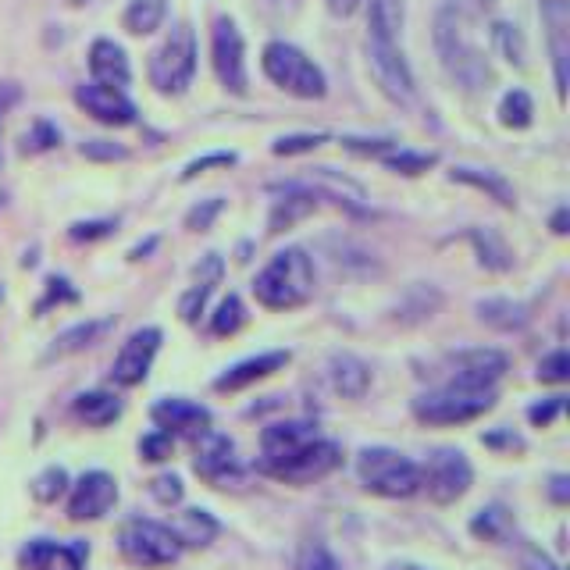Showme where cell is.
I'll use <instances>...</instances> for the list:
<instances>
[{
  "label": "cell",
  "instance_id": "1",
  "mask_svg": "<svg viewBox=\"0 0 570 570\" xmlns=\"http://www.w3.org/2000/svg\"><path fill=\"white\" fill-rule=\"evenodd\" d=\"M253 296L268 310H296L314 296V264L307 250L285 246L253 278Z\"/></svg>",
  "mask_w": 570,
  "mask_h": 570
},
{
  "label": "cell",
  "instance_id": "2",
  "mask_svg": "<svg viewBox=\"0 0 570 570\" xmlns=\"http://www.w3.org/2000/svg\"><path fill=\"white\" fill-rule=\"evenodd\" d=\"M435 47H439L442 68L449 72V79L460 82L471 93L489 90L492 72L485 65V57H481L478 43L471 40L467 18L456 8H442L439 18H435Z\"/></svg>",
  "mask_w": 570,
  "mask_h": 570
},
{
  "label": "cell",
  "instance_id": "3",
  "mask_svg": "<svg viewBox=\"0 0 570 570\" xmlns=\"http://www.w3.org/2000/svg\"><path fill=\"white\" fill-rule=\"evenodd\" d=\"M496 407V389H471V385L442 382L439 389H428L410 403V414L428 428H453L471 424Z\"/></svg>",
  "mask_w": 570,
  "mask_h": 570
},
{
  "label": "cell",
  "instance_id": "4",
  "mask_svg": "<svg viewBox=\"0 0 570 570\" xmlns=\"http://www.w3.org/2000/svg\"><path fill=\"white\" fill-rule=\"evenodd\" d=\"M357 478L382 499H410L421 492V464L392 446H364L357 456Z\"/></svg>",
  "mask_w": 570,
  "mask_h": 570
},
{
  "label": "cell",
  "instance_id": "5",
  "mask_svg": "<svg viewBox=\"0 0 570 570\" xmlns=\"http://www.w3.org/2000/svg\"><path fill=\"white\" fill-rule=\"evenodd\" d=\"M339 467H342V446L332 439H321V435L282 456H261L257 460V471L275 481H285V485H314V481L335 474Z\"/></svg>",
  "mask_w": 570,
  "mask_h": 570
},
{
  "label": "cell",
  "instance_id": "6",
  "mask_svg": "<svg viewBox=\"0 0 570 570\" xmlns=\"http://www.w3.org/2000/svg\"><path fill=\"white\" fill-rule=\"evenodd\" d=\"M261 65H264V75L275 82L278 90L293 93V97L300 100H321L328 93V79L325 72H321V65H314L293 43H282V40L268 43Z\"/></svg>",
  "mask_w": 570,
  "mask_h": 570
},
{
  "label": "cell",
  "instance_id": "7",
  "mask_svg": "<svg viewBox=\"0 0 570 570\" xmlns=\"http://www.w3.org/2000/svg\"><path fill=\"white\" fill-rule=\"evenodd\" d=\"M118 549L132 567L143 570H161L182 560V542L179 535L161 521H147V517H132L118 531Z\"/></svg>",
  "mask_w": 570,
  "mask_h": 570
},
{
  "label": "cell",
  "instance_id": "8",
  "mask_svg": "<svg viewBox=\"0 0 570 570\" xmlns=\"http://www.w3.org/2000/svg\"><path fill=\"white\" fill-rule=\"evenodd\" d=\"M147 75L154 82V90L164 93V97H179V93L189 90V82L196 75V36L189 25H175L164 36L161 47L150 54Z\"/></svg>",
  "mask_w": 570,
  "mask_h": 570
},
{
  "label": "cell",
  "instance_id": "9",
  "mask_svg": "<svg viewBox=\"0 0 570 570\" xmlns=\"http://www.w3.org/2000/svg\"><path fill=\"white\" fill-rule=\"evenodd\" d=\"M471 485H474V467L464 449L439 446L421 464V492H428V499L439 506L464 499L471 492Z\"/></svg>",
  "mask_w": 570,
  "mask_h": 570
},
{
  "label": "cell",
  "instance_id": "10",
  "mask_svg": "<svg viewBox=\"0 0 570 570\" xmlns=\"http://www.w3.org/2000/svg\"><path fill=\"white\" fill-rule=\"evenodd\" d=\"M211 65L218 82L225 86L228 93H236V97H246V43L243 33H239V25L232 18H218L211 29Z\"/></svg>",
  "mask_w": 570,
  "mask_h": 570
},
{
  "label": "cell",
  "instance_id": "11",
  "mask_svg": "<svg viewBox=\"0 0 570 570\" xmlns=\"http://www.w3.org/2000/svg\"><path fill=\"white\" fill-rule=\"evenodd\" d=\"M367 68H371L375 86L392 100V104H410V100H414V93H417L414 72H410L399 43L367 40Z\"/></svg>",
  "mask_w": 570,
  "mask_h": 570
},
{
  "label": "cell",
  "instance_id": "12",
  "mask_svg": "<svg viewBox=\"0 0 570 570\" xmlns=\"http://www.w3.org/2000/svg\"><path fill=\"white\" fill-rule=\"evenodd\" d=\"M161 328L147 325V328H136L129 339L122 342V350L114 357L111 364V382L122 385V389H136V385L147 382L150 367H154V357L161 350Z\"/></svg>",
  "mask_w": 570,
  "mask_h": 570
},
{
  "label": "cell",
  "instance_id": "13",
  "mask_svg": "<svg viewBox=\"0 0 570 570\" xmlns=\"http://www.w3.org/2000/svg\"><path fill=\"white\" fill-rule=\"evenodd\" d=\"M118 503V481L107 471H86L68 485V517L72 521H100Z\"/></svg>",
  "mask_w": 570,
  "mask_h": 570
},
{
  "label": "cell",
  "instance_id": "14",
  "mask_svg": "<svg viewBox=\"0 0 570 570\" xmlns=\"http://www.w3.org/2000/svg\"><path fill=\"white\" fill-rule=\"evenodd\" d=\"M446 364H449L446 382L471 385V389H496L499 378L510 371V357H506L503 350H489V346L449 353Z\"/></svg>",
  "mask_w": 570,
  "mask_h": 570
},
{
  "label": "cell",
  "instance_id": "15",
  "mask_svg": "<svg viewBox=\"0 0 570 570\" xmlns=\"http://www.w3.org/2000/svg\"><path fill=\"white\" fill-rule=\"evenodd\" d=\"M193 471L211 485H225L228 478H236L239 460H236V442L228 435L204 428L200 435H193Z\"/></svg>",
  "mask_w": 570,
  "mask_h": 570
},
{
  "label": "cell",
  "instance_id": "16",
  "mask_svg": "<svg viewBox=\"0 0 570 570\" xmlns=\"http://www.w3.org/2000/svg\"><path fill=\"white\" fill-rule=\"evenodd\" d=\"M75 104L90 114L93 122L111 125V129H125L136 122V104L125 97V90L118 86H104V82H86L75 90Z\"/></svg>",
  "mask_w": 570,
  "mask_h": 570
},
{
  "label": "cell",
  "instance_id": "17",
  "mask_svg": "<svg viewBox=\"0 0 570 570\" xmlns=\"http://www.w3.org/2000/svg\"><path fill=\"white\" fill-rule=\"evenodd\" d=\"M150 421L168 435H200L204 428H211V410L186 396H168L150 407Z\"/></svg>",
  "mask_w": 570,
  "mask_h": 570
},
{
  "label": "cell",
  "instance_id": "18",
  "mask_svg": "<svg viewBox=\"0 0 570 570\" xmlns=\"http://www.w3.org/2000/svg\"><path fill=\"white\" fill-rule=\"evenodd\" d=\"M293 360L289 350H268V353H257V357H246V360H236L232 367H225L218 378H214V389L218 392H239L253 382H264L271 378L275 371H282L285 364Z\"/></svg>",
  "mask_w": 570,
  "mask_h": 570
},
{
  "label": "cell",
  "instance_id": "19",
  "mask_svg": "<svg viewBox=\"0 0 570 570\" xmlns=\"http://www.w3.org/2000/svg\"><path fill=\"white\" fill-rule=\"evenodd\" d=\"M282 193V200H275L268 214V232H285V228L300 225L303 218L318 211V189H303L296 182H285V186H275Z\"/></svg>",
  "mask_w": 570,
  "mask_h": 570
},
{
  "label": "cell",
  "instance_id": "20",
  "mask_svg": "<svg viewBox=\"0 0 570 570\" xmlns=\"http://www.w3.org/2000/svg\"><path fill=\"white\" fill-rule=\"evenodd\" d=\"M221 271H225V264H221L218 253H207L204 264H196V282L189 285L186 296L179 300L182 321H189V325H193V321L200 318V314H204L207 296H211V293H214V285L221 282Z\"/></svg>",
  "mask_w": 570,
  "mask_h": 570
},
{
  "label": "cell",
  "instance_id": "21",
  "mask_svg": "<svg viewBox=\"0 0 570 570\" xmlns=\"http://www.w3.org/2000/svg\"><path fill=\"white\" fill-rule=\"evenodd\" d=\"M90 72L93 82H104V86H129L132 79V68H129V57L125 50L118 47L114 40H93L90 47Z\"/></svg>",
  "mask_w": 570,
  "mask_h": 570
},
{
  "label": "cell",
  "instance_id": "22",
  "mask_svg": "<svg viewBox=\"0 0 570 570\" xmlns=\"http://www.w3.org/2000/svg\"><path fill=\"white\" fill-rule=\"evenodd\" d=\"M125 403L114 392L107 389H93V392H79L72 399V414L79 417L82 424H90V428H107L122 417Z\"/></svg>",
  "mask_w": 570,
  "mask_h": 570
},
{
  "label": "cell",
  "instance_id": "23",
  "mask_svg": "<svg viewBox=\"0 0 570 570\" xmlns=\"http://www.w3.org/2000/svg\"><path fill=\"white\" fill-rule=\"evenodd\" d=\"M328 378H332V389L346 399H360L371 385V367L364 364L353 353H335L328 360Z\"/></svg>",
  "mask_w": 570,
  "mask_h": 570
},
{
  "label": "cell",
  "instance_id": "24",
  "mask_svg": "<svg viewBox=\"0 0 570 570\" xmlns=\"http://www.w3.org/2000/svg\"><path fill=\"white\" fill-rule=\"evenodd\" d=\"M310 439H318V424L314 421H275L261 432V453L282 456Z\"/></svg>",
  "mask_w": 570,
  "mask_h": 570
},
{
  "label": "cell",
  "instance_id": "25",
  "mask_svg": "<svg viewBox=\"0 0 570 570\" xmlns=\"http://www.w3.org/2000/svg\"><path fill=\"white\" fill-rule=\"evenodd\" d=\"M407 22V4L403 0H371L367 8V40L399 43Z\"/></svg>",
  "mask_w": 570,
  "mask_h": 570
},
{
  "label": "cell",
  "instance_id": "26",
  "mask_svg": "<svg viewBox=\"0 0 570 570\" xmlns=\"http://www.w3.org/2000/svg\"><path fill=\"white\" fill-rule=\"evenodd\" d=\"M171 531L179 535L182 549H204L221 535V521L214 517L211 510H204V506H189V510L179 517V524H175Z\"/></svg>",
  "mask_w": 570,
  "mask_h": 570
},
{
  "label": "cell",
  "instance_id": "27",
  "mask_svg": "<svg viewBox=\"0 0 570 570\" xmlns=\"http://www.w3.org/2000/svg\"><path fill=\"white\" fill-rule=\"evenodd\" d=\"M114 328L111 318H93V321H79V325L65 328V332L57 335L54 346H50L47 357H68V353H82L90 350L93 342H100L107 332Z\"/></svg>",
  "mask_w": 570,
  "mask_h": 570
},
{
  "label": "cell",
  "instance_id": "28",
  "mask_svg": "<svg viewBox=\"0 0 570 570\" xmlns=\"http://www.w3.org/2000/svg\"><path fill=\"white\" fill-rule=\"evenodd\" d=\"M478 318L489 328H496V332H517V328L528 325L531 314H528L524 303L506 300V296H492V300L478 303Z\"/></svg>",
  "mask_w": 570,
  "mask_h": 570
},
{
  "label": "cell",
  "instance_id": "29",
  "mask_svg": "<svg viewBox=\"0 0 570 570\" xmlns=\"http://www.w3.org/2000/svg\"><path fill=\"white\" fill-rule=\"evenodd\" d=\"M449 179L453 182H464V186L478 189V193L492 196L496 204L503 207H513V186L499 175V171H489V168H453L449 171Z\"/></svg>",
  "mask_w": 570,
  "mask_h": 570
},
{
  "label": "cell",
  "instance_id": "30",
  "mask_svg": "<svg viewBox=\"0 0 570 570\" xmlns=\"http://www.w3.org/2000/svg\"><path fill=\"white\" fill-rule=\"evenodd\" d=\"M467 239L474 243V253H478V261L485 264L489 271H510L513 268V253L506 246V239L499 236L496 228H471Z\"/></svg>",
  "mask_w": 570,
  "mask_h": 570
},
{
  "label": "cell",
  "instance_id": "31",
  "mask_svg": "<svg viewBox=\"0 0 570 570\" xmlns=\"http://www.w3.org/2000/svg\"><path fill=\"white\" fill-rule=\"evenodd\" d=\"M546 22H549V36H553L556 90H560V97H563V93H567V47H563V29H567V4H563V0H549V4H546Z\"/></svg>",
  "mask_w": 570,
  "mask_h": 570
},
{
  "label": "cell",
  "instance_id": "32",
  "mask_svg": "<svg viewBox=\"0 0 570 570\" xmlns=\"http://www.w3.org/2000/svg\"><path fill=\"white\" fill-rule=\"evenodd\" d=\"M164 15H168V4L164 0H129L122 22L132 36H147L154 29H161Z\"/></svg>",
  "mask_w": 570,
  "mask_h": 570
},
{
  "label": "cell",
  "instance_id": "33",
  "mask_svg": "<svg viewBox=\"0 0 570 570\" xmlns=\"http://www.w3.org/2000/svg\"><path fill=\"white\" fill-rule=\"evenodd\" d=\"M471 535L481 538V542H506L513 535V517L503 506L492 503L471 517Z\"/></svg>",
  "mask_w": 570,
  "mask_h": 570
},
{
  "label": "cell",
  "instance_id": "34",
  "mask_svg": "<svg viewBox=\"0 0 570 570\" xmlns=\"http://www.w3.org/2000/svg\"><path fill=\"white\" fill-rule=\"evenodd\" d=\"M531 118H535V104H531L528 93L524 90L503 93V100H499V122H503L506 129H528Z\"/></svg>",
  "mask_w": 570,
  "mask_h": 570
},
{
  "label": "cell",
  "instance_id": "35",
  "mask_svg": "<svg viewBox=\"0 0 570 570\" xmlns=\"http://www.w3.org/2000/svg\"><path fill=\"white\" fill-rule=\"evenodd\" d=\"M492 40H496L499 54H503L510 65H517V68L528 65V43H524V36H521V29H517V25L496 22V25H492Z\"/></svg>",
  "mask_w": 570,
  "mask_h": 570
},
{
  "label": "cell",
  "instance_id": "36",
  "mask_svg": "<svg viewBox=\"0 0 570 570\" xmlns=\"http://www.w3.org/2000/svg\"><path fill=\"white\" fill-rule=\"evenodd\" d=\"M246 325V307L243 300H239L236 293H228L225 300L218 303V310H214V318H211V335H236L239 328Z\"/></svg>",
  "mask_w": 570,
  "mask_h": 570
},
{
  "label": "cell",
  "instance_id": "37",
  "mask_svg": "<svg viewBox=\"0 0 570 570\" xmlns=\"http://www.w3.org/2000/svg\"><path fill=\"white\" fill-rule=\"evenodd\" d=\"M68 485H72V478H68L65 467H47V471L36 474L33 499H36V503H57V499L68 492Z\"/></svg>",
  "mask_w": 570,
  "mask_h": 570
},
{
  "label": "cell",
  "instance_id": "38",
  "mask_svg": "<svg viewBox=\"0 0 570 570\" xmlns=\"http://www.w3.org/2000/svg\"><path fill=\"white\" fill-rule=\"evenodd\" d=\"M147 492H150V499H154L157 506H168V510H171V506L182 503V496H186V485H182L179 474L164 471V474H157V478L147 481Z\"/></svg>",
  "mask_w": 570,
  "mask_h": 570
},
{
  "label": "cell",
  "instance_id": "39",
  "mask_svg": "<svg viewBox=\"0 0 570 570\" xmlns=\"http://www.w3.org/2000/svg\"><path fill=\"white\" fill-rule=\"evenodd\" d=\"M57 542L54 538H33L18 549V570H47L50 556H54Z\"/></svg>",
  "mask_w": 570,
  "mask_h": 570
},
{
  "label": "cell",
  "instance_id": "40",
  "mask_svg": "<svg viewBox=\"0 0 570 570\" xmlns=\"http://www.w3.org/2000/svg\"><path fill=\"white\" fill-rule=\"evenodd\" d=\"M86 560H90V542L75 538V542H65V546L54 549L47 570H86Z\"/></svg>",
  "mask_w": 570,
  "mask_h": 570
},
{
  "label": "cell",
  "instance_id": "41",
  "mask_svg": "<svg viewBox=\"0 0 570 570\" xmlns=\"http://www.w3.org/2000/svg\"><path fill=\"white\" fill-rule=\"evenodd\" d=\"M296 570H342L339 556L321 542H307L296 556Z\"/></svg>",
  "mask_w": 570,
  "mask_h": 570
},
{
  "label": "cell",
  "instance_id": "42",
  "mask_svg": "<svg viewBox=\"0 0 570 570\" xmlns=\"http://www.w3.org/2000/svg\"><path fill=\"white\" fill-rule=\"evenodd\" d=\"M385 168H392L396 175H421L435 164V154H414V150H399V154L382 157Z\"/></svg>",
  "mask_w": 570,
  "mask_h": 570
},
{
  "label": "cell",
  "instance_id": "43",
  "mask_svg": "<svg viewBox=\"0 0 570 570\" xmlns=\"http://www.w3.org/2000/svg\"><path fill=\"white\" fill-rule=\"evenodd\" d=\"M321 143H325V136H321V132H296V136H282V139H275V147H271V154H278V157L307 154V150H318Z\"/></svg>",
  "mask_w": 570,
  "mask_h": 570
},
{
  "label": "cell",
  "instance_id": "44",
  "mask_svg": "<svg viewBox=\"0 0 570 570\" xmlns=\"http://www.w3.org/2000/svg\"><path fill=\"white\" fill-rule=\"evenodd\" d=\"M171 449H175V439H171L168 432H161V428H154V432H147L143 439H139V456H143V460H150V464H161V460H168Z\"/></svg>",
  "mask_w": 570,
  "mask_h": 570
},
{
  "label": "cell",
  "instance_id": "45",
  "mask_svg": "<svg viewBox=\"0 0 570 570\" xmlns=\"http://www.w3.org/2000/svg\"><path fill=\"white\" fill-rule=\"evenodd\" d=\"M221 211H225V200H221V196H211V200L196 204L193 211L186 214V228H193V232H207Z\"/></svg>",
  "mask_w": 570,
  "mask_h": 570
},
{
  "label": "cell",
  "instance_id": "46",
  "mask_svg": "<svg viewBox=\"0 0 570 570\" xmlns=\"http://www.w3.org/2000/svg\"><path fill=\"white\" fill-rule=\"evenodd\" d=\"M563 407H567V396L538 399V403H531V407H528V421L535 424V428H549V424L563 414Z\"/></svg>",
  "mask_w": 570,
  "mask_h": 570
},
{
  "label": "cell",
  "instance_id": "47",
  "mask_svg": "<svg viewBox=\"0 0 570 570\" xmlns=\"http://www.w3.org/2000/svg\"><path fill=\"white\" fill-rule=\"evenodd\" d=\"M570 378V357L567 350H556L549 353L542 364H538V382H549V385H560Z\"/></svg>",
  "mask_w": 570,
  "mask_h": 570
},
{
  "label": "cell",
  "instance_id": "48",
  "mask_svg": "<svg viewBox=\"0 0 570 570\" xmlns=\"http://www.w3.org/2000/svg\"><path fill=\"white\" fill-rule=\"evenodd\" d=\"M82 157H90V161H125L129 150L118 147V143H107V139H86L82 143Z\"/></svg>",
  "mask_w": 570,
  "mask_h": 570
},
{
  "label": "cell",
  "instance_id": "49",
  "mask_svg": "<svg viewBox=\"0 0 570 570\" xmlns=\"http://www.w3.org/2000/svg\"><path fill=\"white\" fill-rule=\"evenodd\" d=\"M342 147L353 150V154H364V157H385V154H392V139H357V136H346V139H342Z\"/></svg>",
  "mask_w": 570,
  "mask_h": 570
},
{
  "label": "cell",
  "instance_id": "50",
  "mask_svg": "<svg viewBox=\"0 0 570 570\" xmlns=\"http://www.w3.org/2000/svg\"><path fill=\"white\" fill-rule=\"evenodd\" d=\"M517 563H521V570H560V563H553L542 549L531 546V542H521V556H517Z\"/></svg>",
  "mask_w": 570,
  "mask_h": 570
},
{
  "label": "cell",
  "instance_id": "51",
  "mask_svg": "<svg viewBox=\"0 0 570 570\" xmlns=\"http://www.w3.org/2000/svg\"><path fill=\"white\" fill-rule=\"evenodd\" d=\"M228 164H236V154H207V157H196V161L186 164L182 179H196L200 171H207V168H228Z\"/></svg>",
  "mask_w": 570,
  "mask_h": 570
},
{
  "label": "cell",
  "instance_id": "52",
  "mask_svg": "<svg viewBox=\"0 0 570 570\" xmlns=\"http://www.w3.org/2000/svg\"><path fill=\"white\" fill-rule=\"evenodd\" d=\"M61 139V132L54 129V125H47V122H36L33 125V132L25 136V150H50Z\"/></svg>",
  "mask_w": 570,
  "mask_h": 570
},
{
  "label": "cell",
  "instance_id": "53",
  "mask_svg": "<svg viewBox=\"0 0 570 570\" xmlns=\"http://www.w3.org/2000/svg\"><path fill=\"white\" fill-rule=\"evenodd\" d=\"M111 228H114V221H75L68 236L72 239H104V236H111Z\"/></svg>",
  "mask_w": 570,
  "mask_h": 570
},
{
  "label": "cell",
  "instance_id": "54",
  "mask_svg": "<svg viewBox=\"0 0 570 570\" xmlns=\"http://www.w3.org/2000/svg\"><path fill=\"white\" fill-rule=\"evenodd\" d=\"M481 442H485L489 449H510V453L513 449H524V439L521 435H513L510 428H503V432H485L481 435Z\"/></svg>",
  "mask_w": 570,
  "mask_h": 570
},
{
  "label": "cell",
  "instance_id": "55",
  "mask_svg": "<svg viewBox=\"0 0 570 570\" xmlns=\"http://www.w3.org/2000/svg\"><path fill=\"white\" fill-rule=\"evenodd\" d=\"M546 492H549V499H553L556 506H567L570 503V478H567V474H553V478H549V485H546Z\"/></svg>",
  "mask_w": 570,
  "mask_h": 570
},
{
  "label": "cell",
  "instance_id": "56",
  "mask_svg": "<svg viewBox=\"0 0 570 570\" xmlns=\"http://www.w3.org/2000/svg\"><path fill=\"white\" fill-rule=\"evenodd\" d=\"M47 285H50L47 300H43V303H40V307H36V310H47L50 303H61V300H75V293H72V289H68V282H65V278H50Z\"/></svg>",
  "mask_w": 570,
  "mask_h": 570
},
{
  "label": "cell",
  "instance_id": "57",
  "mask_svg": "<svg viewBox=\"0 0 570 570\" xmlns=\"http://www.w3.org/2000/svg\"><path fill=\"white\" fill-rule=\"evenodd\" d=\"M328 8H332L335 15H353V11L360 8V0H328Z\"/></svg>",
  "mask_w": 570,
  "mask_h": 570
},
{
  "label": "cell",
  "instance_id": "58",
  "mask_svg": "<svg viewBox=\"0 0 570 570\" xmlns=\"http://www.w3.org/2000/svg\"><path fill=\"white\" fill-rule=\"evenodd\" d=\"M553 232H560V236L567 232V211H560V214L553 218Z\"/></svg>",
  "mask_w": 570,
  "mask_h": 570
},
{
  "label": "cell",
  "instance_id": "59",
  "mask_svg": "<svg viewBox=\"0 0 570 570\" xmlns=\"http://www.w3.org/2000/svg\"><path fill=\"white\" fill-rule=\"evenodd\" d=\"M389 570H424V567H414V563H392Z\"/></svg>",
  "mask_w": 570,
  "mask_h": 570
},
{
  "label": "cell",
  "instance_id": "60",
  "mask_svg": "<svg viewBox=\"0 0 570 570\" xmlns=\"http://www.w3.org/2000/svg\"><path fill=\"white\" fill-rule=\"evenodd\" d=\"M0 204H4V196H0Z\"/></svg>",
  "mask_w": 570,
  "mask_h": 570
}]
</instances>
